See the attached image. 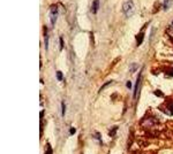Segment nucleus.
<instances>
[{"label":"nucleus","mask_w":173,"mask_h":154,"mask_svg":"<svg viewBox=\"0 0 173 154\" xmlns=\"http://www.w3.org/2000/svg\"><path fill=\"white\" fill-rule=\"evenodd\" d=\"M122 12L126 17H131L132 15L135 13V5H134L133 0H126L122 5Z\"/></svg>","instance_id":"nucleus-1"},{"label":"nucleus","mask_w":173,"mask_h":154,"mask_svg":"<svg viewBox=\"0 0 173 154\" xmlns=\"http://www.w3.org/2000/svg\"><path fill=\"white\" fill-rule=\"evenodd\" d=\"M58 6L57 5H53L51 6L50 8V20L51 23H52V27H54L55 22H57V17H58Z\"/></svg>","instance_id":"nucleus-2"},{"label":"nucleus","mask_w":173,"mask_h":154,"mask_svg":"<svg viewBox=\"0 0 173 154\" xmlns=\"http://www.w3.org/2000/svg\"><path fill=\"white\" fill-rule=\"evenodd\" d=\"M141 77H142V75H141V72L138 74L137 76V81H136L135 83V86H134V98L135 99H137L138 95H140V91H141Z\"/></svg>","instance_id":"nucleus-3"},{"label":"nucleus","mask_w":173,"mask_h":154,"mask_svg":"<svg viewBox=\"0 0 173 154\" xmlns=\"http://www.w3.org/2000/svg\"><path fill=\"white\" fill-rule=\"evenodd\" d=\"M98 9H99V0H93L92 7H91V12H92V14H97Z\"/></svg>","instance_id":"nucleus-4"},{"label":"nucleus","mask_w":173,"mask_h":154,"mask_svg":"<svg viewBox=\"0 0 173 154\" xmlns=\"http://www.w3.org/2000/svg\"><path fill=\"white\" fill-rule=\"evenodd\" d=\"M172 6V0H163L162 1V8L164 10H167Z\"/></svg>","instance_id":"nucleus-5"},{"label":"nucleus","mask_w":173,"mask_h":154,"mask_svg":"<svg viewBox=\"0 0 173 154\" xmlns=\"http://www.w3.org/2000/svg\"><path fill=\"white\" fill-rule=\"evenodd\" d=\"M167 108H168V109L166 110V113H167L168 115H172V114H173V101H172V102H170V104H168Z\"/></svg>","instance_id":"nucleus-6"},{"label":"nucleus","mask_w":173,"mask_h":154,"mask_svg":"<svg viewBox=\"0 0 173 154\" xmlns=\"http://www.w3.org/2000/svg\"><path fill=\"white\" fill-rule=\"evenodd\" d=\"M143 36H144V33H143V32H140L137 35V37H136V39H137V45H141L142 39H143Z\"/></svg>","instance_id":"nucleus-7"},{"label":"nucleus","mask_w":173,"mask_h":154,"mask_svg":"<svg viewBox=\"0 0 173 154\" xmlns=\"http://www.w3.org/2000/svg\"><path fill=\"white\" fill-rule=\"evenodd\" d=\"M65 113H66V104H65V101H62L61 102V115L65 116Z\"/></svg>","instance_id":"nucleus-8"},{"label":"nucleus","mask_w":173,"mask_h":154,"mask_svg":"<svg viewBox=\"0 0 173 154\" xmlns=\"http://www.w3.org/2000/svg\"><path fill=\"white\" fill-rule=\"evenodd\" d=\"M57 80H58V81H62V80H64V75H62V72L59 71V70L57 71Z\"/></svg>","instance_id":"nucleus-9"},{"label":"nucleus","mask_w":173,"mask_h":154,"mask_svg":"<svg viewBox=\"0 0 173 154\" xmlns=\"http://www.w3.org/2000/svg\"><path fill=\"white\" fill-rule=\"evenodd\" d=\"M137 67H138L137 63H133V65H131V71L132 72L136 71V70H137Z\"/></svg>","instance_id":"nucleus-10"},{"label":"nucleus","mask_w":173,"mask_h":154,"mask_svg":"<svg viewBox=\"0 0 173 154\" xmlns=\"http://www.w3.org/2000/svg\"><path fill=\"white\" fill-rule=\"evenodd\" d=\"M45 154H52V147H51L49 144H48V146H46V152H45Z\"/></svg>","instance_id":"nucleus-11"},{"label":"nucleus","mask_w":173,"mask_h":154,"mask_svg":"<svg viewBox=\"0 0 173 154\" xmlns=\"http://www.w3.org/2000/svg\"><path fill=\"white\" fill-rule=\"evenodd\" d=\"M59 40H60V42H59V44H60V51H61L64 48V39H62V37H60V39H59Z\"/></svg>","instance_id":"nucleus-12"},{"label":"nucleus","mask_w":173,"mask_h":154,"mask_svg":"<svg viewBox=\"0 0 173 154\" xmlns=\"http://www.w3.org/2000/svg\"><path fill=\"white\" fill-rule=\"evenodd\" d=\"M155 94H157L158 97H163V92H161V91H158V90H156V91H155Z\"/></svg>","instance_id":"nucleus-13"},{"label":"nucleus","mask_w":173,"mask_h":154,"mask_svg":"<svg viewBox=\"0 0 173 154\" xmlns=\"http://www.w3.org/2000/svg\"><path fill=\"white\" fill-rule=\"evenodd\" d=\"M75 131H76L75 128H70V132H69V133L70 134H74V133H75Z\"/></svg>","instance_id":"nucleus-14"},{"label":"nucleus","mask_w":173,"mask_h":154,"mask_svg":"<svg viewBox=\"0 0 173 154\" xmlns=\"http://www.w3.org/2000/svg\"><path fill=\"white\" fill-rule=\"evenodd\" d=\"M127 87H128V89H131V87H132V83L129 82V81L127 82Z\"/></svg>","instance_id":"nucleus-15"},{"label":"nucleus","mask_w":173,"mask_h":154,"mask_svg":"<svg viewBox=\"0 0 173 154\" xmlns=\"http://www.w3.org/2000/svg\"><path fill=\"white\" fill-rule=\"evenodd\" d=\"M170 75H171V76H173V69L170 71Z\"/></svg>","instance_id":"nucleus-16"},{"label":"nucleus","mask_w":173,"mask_h":154,"mask_svg":"<svg viewBox=\"0 0 173 154\" xmlns=\"http://www.w3.org/2000/svg\"><path fill=\"white\" fill-rule=\"evenodd\" d=\"M171 27L173 28V21H172V22H171Z\"/></svg>","instance_id":"nucleus-17"}]
</instances>
